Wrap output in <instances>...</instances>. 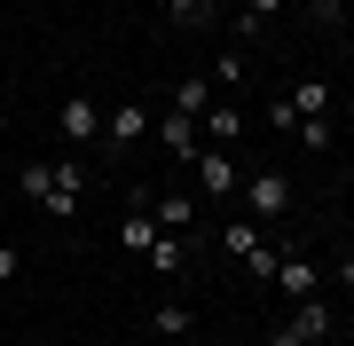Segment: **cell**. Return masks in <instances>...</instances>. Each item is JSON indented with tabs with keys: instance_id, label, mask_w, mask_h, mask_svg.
Instances as JSON below:
<instances>
[{
	"instance_id": "cell-1",
	"label": "cell",
	"mask_w": 354,
	"mask_h": 346,
	"mask_svg": "<svg viewBox=\"0 0 354 346\" xmlns=\"http://www.w3.org/2000/svg\"><path fill=\"white\" fill-rule=\"evenodd\" d=\"M236 189H244V205H252V220H260V229H283V220H291V173L252 166V173L236 181Z\"/></svg>"
},
{
	"instance_id": "cell-2",
	"label": "cell",
	"mask_w": 354,
	"mask_h": 346,
	"mask_svg": "<svg viewBox=\"0 0 354 346\" xmlns=\"http://www.w3.org/2000/svg\"><path fill=\"white\" fill-rule=\"evenodd\" d=\"M39 213H48V220H79V213H87V166L64 157L55 181H48V197H39Z\"/></svg>"
},
{
	"instance_id": "cell-3",
	"label": "cell",
	"mask_w": 354,
	"mask_h": 346,
	"mask_svg": "<svg viewBox=\"0 0 354 346\" xmlns=\"http://www.w3.org/2000/svg\"><path fill=\"white\" fill-rule=\"evenodd\" d=\"M189 166H197V189H205V197H236V181H244V166L221 150V142H205Z\"/></svg>"
},
{
	"instance_id": "cell-4",
	"label": "cell",
	"mask_w": 354,
	"mask_h": 346,
	"mask_svg": "<svg viewBox=\"0 0 354 346\" xmlns=\"http://www.w3.org/2000/svg\"><path fill=\"white\" fill-rule=\"evenodd\" d=\"M150 126H158V142H165V150H174V157H181V166H189V157L205 150V126H197V118H189V110H174V103H165V110L150 118Z\"/></svg>"
},
{
	"instance_id": "cell-5",
	"label": "cell",
	"mask_w": 354,
	"mask_h": 346,
	"mask_svg": "<svg viewBox=\"0 0 354 346\" xmlns=\"http://www.w3.org/2000/svg\"><path fill=\"white\" fill-rule=\"evenodd\" d=\"M55 126H64L71 150H87V142H102V103H95V95H71V103L55 110Z\"/></svg>"
},
{
	"instance_id": "cell-6",
	"label": "cell",
	"mask_w": 354,
	"mask_h": 346,
	"mask_svg": "<svg viewBox=\"0 0 354 346\" xmlns=\"http://www.w3.org/2000/svg\"><path fill=\"white\" fill-rule=\"evenodd\" d=\"M142 134H150V110H142V103H118V110H102V142H111V150H134Z\"/></svg>"
},
{
	"instance_id": "cell-7",
	"label": "cell",
	"mask_w": 354,
	"mask_h": 346,
	"mask_svg": "<svg viewBox=\"0 0 354 346\" xmlns=\"http://www.w3.org/2000/svg\"><path fill=\"white\" fill-rule=\"evenodd\" d=\"M165 229L150 220V197H127V213H118V244H127V252H150Z\"/></svg>"
},
{
	"instance_id": "cell-8",
	"label": "cell",
	"mask_w": 354,
	"mask_h": 346,
	"mask_svg": "<svg viewBox=\"0 0 354 346\" xmlns=\"http://www.w3.org/2000/svg\"><path fill=\"white\" fill-rule=\"evenodd\" d=\"M268 283H276L283 299H315V283H323V276H315V260H307V252H283V260H276V276H268Z\"/></svg>"
},
{
	"instance_id": "cell-9",
	"label": "cell",
	"mask_w": 354,
	"mask_h": 346,
	"mask_svg": "<svg viewBox=\"0 0 354 346\" xmlns=\"http://www.w3.org/2000/svg\"><path fill=\"white\" fill-rule=\"evenodd\" d=\"M150 220L165 236H181V229H197V205H189V189H165V197H150Z\"/></svg>"
},
{
	"instance_id": "cell-10",
	"label": "cell",
	"mask_w": 354,
	"mask_h": 346,
	"mask_svg": "<svg viewBox=\"0 0 354 346\" xmlns=\"http://www.w3.org/2000/svg\"><path fill=\"white\" fill-rule=\"evenodd\" d=\"M291 331H299V346H330V331H339V315H330L323 299H299V315H291Z\"/></svg>"
},
{
	"instance_id": "cell-11",
	"label": "cell",
	"mask_w": 354,
	"mask_h": 346,
	"mask_svg": "<svg viewBox=\"0 0 354 346\" xmlns=\"http://www.w3.org/2000/svg\"><path fill=\"white\" fill-rule=\"evenodd\" d=\"M150 331H158V338H189V331H197V307H181V299H158V307H150Z\"/></svg>"
},
{
	"instance_id": "cell-12",
	"label": "cell",
	"mask_w": 354,
	"mask_h": 346,
	"mask_svg": "<svg viewBox=\"0 0 354 346\" xmlns=\"http://www.w3.org/2000/svg\"><path fill=\"white\" fill-rule=\"evenodd\" d=\"M213 103H221V87H213V79H197V71H189V79L174 87V110H189V118H205Z\"/></svg>"
},
{
	"instance_id": "cell-13",
	"label": "cell",
	"mask_w": 354,
	"mask_h": 346,
	"mask_svg": "<svg viewBox=\"0 0 354 346\" xmlns=\"http://www.w3.org/2000/svg\"><path fill=\"white\" fill-rule=\"evenodd\" d=\"M142 260H150V276H181V268H189V244H181V236H158Z\"/></svg>"
},
{
	"instance_id": "cell-14",
	"label": "cell",
	"mask_w": 354,
	"mask_h": 346,
	"mask_svg": "<svg viewBox=\"0 0 354 346\" xmlns=\"http://www.w3.org/2000/svg\"><path fill=\"white\" fill-rule=\"evenodd\" d=\"M291 110L299 118H330V79H299L291 87Z\"/></svg>"
},
{
	"instance_id": "cell-15",
	"label": "cell",
	"mask_w": 354,
	"mask_h": 346,
	"mask_svg": "<svg viewBox=\"0 0 354 346\" xmlns=\"http://www.w3.org/2000/svg\"><path fill=\"white\" fill-rule=\"evenodd\" d=\"M197 126H205V142H221V150H228V142L244 134V110H228V103H213V110L197 118Z\"/></svg>"
},
{
	"instance_id": "cell-16",
	"label": "cell",
	"mask_w": 354,
	"mask_h": 346,
	"mask_svg": "<svg viewBox=\"0 0 354 346\" xmlns=\"http://www.w3.org/2000/svg\"><path fill=\"white\" fill-rule=\"evenodd\" d=\"M165 16H174L181 32H205V24H213L221 8H213V0H165Z\"/></svg>"
},
{
	"instance_id": "cell-17",
	"label": "cell",
	"mask_w": 354,
	"mask_h": 346,
	"mask_svg": "<svg viewBox=\"0 0 354 346\" xmlns=\"http://www.w3.org/2000/svg\"><path fill=\"white\" fill-rule=\"evenodd\" d=\"M48 181H55V166H48V157H32V166H16V189H24L32 205L48 197Z\"/></svg>"
},
{
	"instance_id": "cell-18",
	"label": "cell",
	"mask_w": 354,
	"mask_h": 346,
	"mask_svg": "<svg viewBox=\"0 0 354 346\" xmlns=\"http://www.w3.org/2000/svg\"><path fill=\"white\" fill-rule=\"evenodd\" d=\"M299 142H307V150H330V142H339V126H330V118H299Z\"/></svg>"
},
{
	"instance_id": "cell-19",
	"label": "cell",
	"mask_w": 354,
	"mask_h": 346,
	"mask_svg": "<svg viewBox=\"0 0 354 346\" xmlns=\"http://www.w3.org/2000/svg\"><path fill=\"white\" fill-rule=\"evenodd\" d=\"M213 87H244V55H236V48H228L221 64H213Z\"/></svg>"
},
{
	"instance_id": "cell-20",
	"label": "cell",
	"mask_w": 354,
	"mask_h": 346,
	"mask_svg": "<svg viewBox=\"0 0 354 346\" xmlns=\"http://www.w3.org/2000/svg\"><path fill=\"white\" fill-rule=\"evenodd\" d=\"M276 16H283V0H244V32H252V24H276Z\"/></svg>"
},
{
	"instance_id": "cell-21",
	"label": "cell",
	"mask_w": 354,
	"mask_h": 346,
	"mask_svg": "<svg viewBox=\"0 0 354 346\" xmlns=\"http://www.w3.org/2000/svg\"><path fill=\"white\" fill-rule=\"evenodd\" d=\"M268 126H283V134H299V110H291V95H276V103H268Z\"/></svg>"
},
{
	"instance_id": "cell-22",
	"label": "cell",
	"mask_w": 354,
	"mask_h": 346,
	"mask_svg": "<svg viewBox=\"0 0 354 346\" xmlns=\"http://www.w3.org/2000/svg\"><path fill=\"white\" fill-rule=\"evenodd\" d=\"M307 8H315V24H323V32H339V24H346V8H339V0H307Z\"/></svg>"
},
{
	"instance_id": "cell-23",
	"label": "cell",
	"mask_w": 354,
	"mask_h": 346,
	"mask_svg": "<svg viewBox=\"0 0 354 346\" xmlns=\"http://www.w3.org/2000/svg\"><path fill=\"white\" fill-rule=\"evenodd\" d=\"M24 276V252H16V244H0V283H16Z\"/></svg>"
},
{
	"instance_id": "cell-24",
	"label": "cell",
	"mask_w": 354,
	"mask_h": 346,
	"mask_svg": "<svg viewBox=\"0 0 354 346\" xmlns=\"http://www.w3.org/2000/svg\"><path fill=\"white\" fill-rule=\"evenodd\" d=\"M330 268H339V283H346V299H354V244H346L339 260H330Z\"/></svg>"
},
{
	"instance_id": "cell-25",
	"label": "cell",
	"mask_w": 354,
	"mask_h": 346,
	"mask_svg": "<svg viewBox=\"0 0 354 346\" xmlns=\"http://www.w3.org/2000/svg\"><path fill=\"white\" fill-rule=\"evenodd\" d=\"M268 346H299V331H291V323H283V331H276V338H268Z\"/></svg>"
}]
</instances>
